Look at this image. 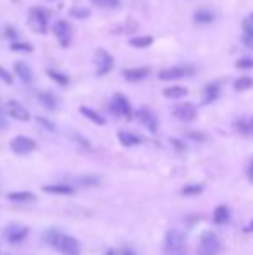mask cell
I'll return each instance as SVG.
<instances>
[{
	"label": "cell",
	"mask_w": 253,
	"mask_h": 255,
	"mask_svg": "<svg viewBox=\"0 0 253 255\" xmlns=\"http://www.w3.org/2000/svg\"><path fill=\"white\" fill-rule=\"evenodd\" d=\"M220 249H222V245H220L219 236L212 231H206V233H203L201 238H199V245H198L196 254L198 255H219Z\"/></svg>",
	"instance_id": "cell-3"
},
{
	"label": "cell",
	"mask_w": 253,
	"mask_h": 255,
	"mask_svg": "<svg viewBox=\"0 0 253 255\" xmlns=\"http://www.w3.org/2000/svg\"><path fill=\"white\" fill-rule=\"evenodd\" d=\"M186 245V236L184 233L177 231V229H170V231L165 235V249L168 252L175 254V252H181Z\"/></svg>",
	"instance_id": "cell-10"
},
{
	"label": "cell",
	"mask_w": 253,
	"mask_h": 255,
	"mask_svg": "<svg viewBox=\"0 0 253 255\" xmlns=\"http://www.w3.org/2000/svg\"><path fill=\"white\" fill-rule=\"evenodd\" d=\"M10 51L23 52V54H30V52H33V45L26 44V42H12V44H10Z\"/></svg>",
	"instance_id": "cell-30"
},
{
	"label": "cell",
	"mask_w": 253,
	"mask_h": 255,
	"mask_svg": "<svg viewBox=\"0 0 253 255\" xmlns=\"http://www.w3.org/2000/svg\"><path fill=\"white\" fill-rule=\"evenodd\" d=\"M248 17H250V19L253 21V14H250V16H248Z\"/></svg>",
	"instance_id": "cell-45"
},
{
	"label": "cell",
	"mask_w": 253,
	"mask_h": 255,
	"mask_svg": "<svg viewBox=\"0 0 253 255\" xmlns=\"http://www.w3.org/2000/svg\"><path fill=\"white\" fill-rule=\"evenodd\" d=\"M126 24H128V23H122L120 24V26H118V28H115V33H133V31H135L137 30V28H139V24H137L135 23V21H132V23H130V26H126Z\"/></svg>",
	"instance_id": "cell-34"
},
{
	"label": "cell",
	"mask_w": 253,
	"mask_h": 255,
	"mask_svg": "<svg viewBox=\"0 0 253 255\" xmlns=\"http://www.w3.org/2000/svg\"><path fill=\"white\" fill-rule=\"evenodd\" d=\"M179 255H184V254H179Z\"/></svg>",
	"instance_id": "cell-47"
},
{
	"label": "cell",
	"mask_w": 253,
	"mask_h": 255,
	"mask_svg": "<svg viewBox=\"0 0 253 255\" xmlns=\"http://www.w3.org/2000/svg\"><path fill=\"white\" fill-rule=\"evenodd\" d=\"M104 255H117V252H115V250H113V249H110V250H108V252H106V254H104Z\"/></svg>",
	"instance_id": "cell-44"
},
{
	"label": "cell",
	"mask_w": 253,
	"mask_h": 255,
	"mask_svg": "<svg viewBox=\"0 0 253 255\" xmlns=\"http://www.w3.org/2000/svg\"><path fill=\"white\" fill-rule=\"evenodd\" d=\"M192 19H194L198 24H210L213 19H215V14H213V10H210V9H198L194 12V16H192Z\"/></svg>",
	"instance_id": "cell-22"
},
{
	"label": "cell",
	"mask_w": 253,
	"mask_h": 255,
	"mask_svg": "<svg viewBox=\"0 0 253 255\" xmlns=\"http://www.w3.org/2000/svg\"><path fill=\"white\" fill-rule=\"evenodd\" d=\"M49 16H51V12H49L47 9H44V7H31L30 17H28L31 30L37 31V33H42V35L47 33V30H49Z\"/></svg>",
	"instance_id": "cell-2"
},
{
	"label": "cell",
	"mask_w": 253,
	"mask_h": 255,
	"mask_svg": "<svg viewBox=\"0 0 253 255\" xmlns=\"http://www.w3.org/2000/svg\"><path fill=\"white\" fill-rule=\"evenodd\" d=\"M163 95L167 99H181L188 95V88L182 87V85H172V87H167L163 90Z\"/></svg>",
	"instance_id": "cell-23"
},
{
	"label": "cell",
	"mask_w": 253,
	"mask_h": 255,
	"mask_svg": "<svg viewBox=\"0 0 253 255\" xmlns=\"http://www.w3.org/2000/svg\"><path fill=\"white\" fill-rule=\"evenodd\" d=\"M243 231H245V233H253V219H252L250 222H248L247 226H245V229H243Z\"/></svg>",
	"instance_id": "cell-41"
},
{
	"label": "cell",
	"mask_w": 253,
	"mask_h": 255,
	"mask_svg": "<svg viewBox=\"0 0 253 255\" xmlns=\"http://www.w3.org/2000/svg\"><path fill=\"white\" fill-rule=\"evenodd\" d=\"M229 217H231V212L226 205H219V207L213 210V222H215L217 226L226 224V222L229 221Z\"/></svg>",
	"instance_id": "cell-21"
},
{
	"label": "cell",
	"mask_w": 253,
	"mask_h": 255,
	"mask_svg": "<svg viewBox=\"0 0 253 255\" xmlns=\"http://www.w3.org/2000/svg\"><path fill=\"white\" fill-rule=\"evenodd\" d=\"M96 75L97 77H104L115 68V58L104 49H97L96 51Z\"/></svg>",
	"instance_id": "cell-4"
},
{
	"label": "cell",
	"mask_w": 253,
	"mask_h": 255,
	"mask_svg": "<svg viewBox=\"0 0 253 255\" xmlns=\"http://www.w3.org/2000/svg\"><path fill=\"white\" fill-rule=\"evenodd\" d=\"M110 108L115 115L124 116V118H132V106H130V101L124 94H120V92H117V94L113 95V99H111V102H110Z\"/></svg>",
	"instance_id": "cell-8"
},
{
	"label": "cell",
	"mask_w": 253,
	"mask_h": 255,
	"mask_svg": "<svg viewBox=\"0 0 253 255\" xmlns=\"http://www.w3.org/2000/svg\"><path fill=\"white\" fill-rule=\"evenodd\" d=\"M248 179H250L252 182H253V162H252L250 167H248Z\"/></svg>",
	"instance_id": "cell-42"
},
{
	"label": "cell",
	"mask_w": 253,
	"mask_h": 255,
	"mask_svg": "<svg viewBox=\"0 0 253 255\" xmlns=\"http://www.w3.org/2000/svg\"><path fill=\"white\" fill-rule=\"evenodd\" d=\"M5 35L10 38V40H14V38H17V31L14 30L12 26H7V28H5Z\"/></svg>",
	"instance_id": "cell-38"
},
{
	"label": "cell",
	"mask_w": 253,
	"mask_h": 255,
	"mask_svg": "<svg viewBox=\"0 0 253 255\" xmlns=\"http://www.w3.org/2000/svg\"><path fill=\"white\" fill-rule=\"evenodd\" d=\"M52 30H54V35L61 47H68V45L71 44L73 30H71V24L66 19H58L54 23V26H52Z\"/></svg>",
	"instance_id": "cell-5"
},
{
	"label": "cell",
	"mask_w": 253,
	"mask_h": 255,
	"mask_svg": "<svg viewBox=\"0 0 253 255\" xmlns=\"http://www.w3.org/2000/svg\"><path fill=\"white\" fill-rule=\"evenodd\" d=\"M7 113H9L14 120H17V122H28V120L31 118L30 111H28V109L17 101L7 102Z\"/></svg>",
	"instance_id": "cell-13"
},
{
	"label": "cell",
	"mask_w": 253,
	"mask_h": 255,
	"mask_svg": "<svg viewBox=\"0 0 253 255\" xmlns=\"http://www.w3.org/2000/svg\"><path fill=\"white\" fill-rule=\"evenodd\" d=\"M252 129H253V120H252Z\"/></svg>",
	"instance_id": "cell-46"
},
{
	"label": "cell",
	"mask_w": 253,
	"mask_h": 255,
	"mask_svg": "<svg viewBox=\"0 0 253 255\" xmlns=\"http://www.w3.org/2000/svg\"><path fill=\"white\" fill-rule=\"evenodd\" d=\"M135 118L137 122L140 123L142 127H146L151 134H156L158 132V118L153 111H149L147 108H140L135 111Z\"/></svg>",
	"instance_id": "cell-11"
},
{
	"label": "cell",
	"mask_w": 253,
	"mask_h": 255,
	"mask_svg": "<svg viewBox=\"0 0 253 255\" xmlns=\"http://www.w3.org/2000/svg\"><path fill=\"white\" fill-rule=\"evenodd\" d=\"M37 120H38V122H40V123H42V125H44V127H47V130H51V132H54V130H56L54 123H51V122H49L47 118H40V116H38Z\"/></svg>",
	"instance_id": "cell-37"
},
{
	"label": "cell",
	"mask_w": 253,
	"mask_h": 255,
	"mask_svg": "<svg viewBox=\"0 0 253 255\" xmlns=\"http://www.w3.org/2000/svg\"><path fill=\"white\" fill-rule=\"evenodd\" d=\"M0 80L7 85H12V75H10L5 68H2V66H0Z\"/></svg>",
	"instance_id": "cell-36"
},
{
	"label": "cell",
	"mask_w": 253,
	"mask_h": 255,
	"mask_svg": "<svg viewBox=\"0 0 253 255\" xmlns=\"http://www.w3.org/2000/svg\"><path fill=\"white\" fill-rule=\"evenodd\" d=\"M14 72H16V75L21 79V82L31 84V80H33V72H31V68L26 65V63L17 61L16 65H14Z\"/></svg>",
	"instance_id": "cell-17"
},
{
	"label": "cell",
	"mask_w": 253,
	"mask_h": 255,
	"mask_svg": "<svg viewBox=\"0 0 253 255\" xmlns=\"http://www.w3.org/2000/svg\"><path fill=\"white\" fill-rule=\"evenodd\" d=\"M96 7L101 9H118L122 3V0H90Z\"/></svg>",
	"instance_id": "cell-29"
},
{
	"label": "cell",
	"mask_w": 253,
	"mask_h": 255,
	"mask_svg": "<svg viewBox=\"0 0 253 255\" xmlns=\"http://www.w3.org/2000/svg\"><path fill=\"white\" fill-rule=\"evenodd\" d=\"M10 201H17V203H28V201H35L37 196L31 191H12V193L7 194Z\"/></svg>",
	"instance_id": "cell-18"
},
{
	"label": "cell",
	"mask_w": 253,
	"mask_h": 255,
	"mask_svg": "<svg viewBox=\"0 0 253 255\" xmlns=\"http://www.w3.org/2000/svg\"><path fill=\"white\" fill-rule=\"evenodd\" d=\"M201 193H203L201 184H186L182 187V194L184 196H196V194H201Z\"/></svg>",
	"instance_id": "cell-31"
},
{
	"label": "cell",
	"mask_w": 253,
	"mask_h": 255,
	"mask_svg": "<svg viewBox=\"0 0 253 255\" xmlns=\"http://www.w3.org/2000/svg\"><path fill=\"white\" fill-rule=\"evenodd\" d=\"M45 242L63 255H80V252H82L80 242L75 236L64 235L61 231H54V229L45 233Z\"/></svg>",
	"instance_id": "cell-1"
},
{
	"label": "cell",
	"mask_w": 253,
	"mask_h": 255,
	"mask_svg": "<svg viewBox=\"0 0 253 255\" xmlns=\"http://www.w3.org/2000/svg\"><path fill=\"white\" fill-rule=\"evenodd\" d=\"M220 95V84L219 82H212L205 87L203 90V104H212L213 101H217Z\"/></svg>",
	"instance_id": "cell-15"
},
{
	"label": "cell",
	"mask_w": 253,
	"mask_h": 255,
	"mask_svg": "<svg viewBox=\"0 0 253 255\" xmlns=\"http://www.w3.org/2000/svg\"><path fill=\"white\" fill-rule=\"evenodd\" d=\"M233 87H234V90H236V92L250 90V88H253V79H252V77H240V79L234 80Z\"/></svg>",
	"instance_id": "cell-26"
},
{
	"label": "cell",
	"mask_w": 253,
	"mask_h": 255,
	"mask_svg": "<svg viewBox=\"0 0 253 255\" xmlns=\"http://www.w3.org/2000/svg\"><path fill=\"white\" fill-rule=\"evenodd\" d=\"M128 44L132 47H137V49H144V47H149L153 44V37L151 35H140V37H133L128 40Z\"/></svg>",
	"instance_id": "cell-27"
},
{
	"label": "cell",
	"mask_w": 253,
	"mask_h": 255,
	"mask_svg": "<svg viewBox=\"0 0 253 255\" xmlns=\"http://www.w3.org/2000/svg\"><path fill=\"white\" fill-rule=\"evenodd\" d=\"M47 75L51 77V79L54 80V82L58 84V85H61V87H66V85L69 84V77L64 75V73H61V72H58V70L49 68L47 70Z\"/></svg>",
	"instance_id": "cell-28"
},
{
	"label": "cell",
	"mask_w": 253,
	"mask_h": 255,
	"mask_svg": "<svg viewBox=\"0 0 253 255\" xmlns=\"http://www.w3.org/2000/svg\"><path fill=\"white\" fill-rule=\"evenodd\" d=\"M42 189L49 194H73V187L69 184H47Z\"/></svg>",
	"instance_id": "cell-19"
},
{
	"label": "cell",
	"mask_w": 253,
	"mask_h": 255,
	"mask_svg": "<svg viewBox=\"0 0 253 255\" xmlns=\"http://www.w3.org/2000/svg\"><path fill=\"white\" fill-rule=\"evenodd\" d=\"M172 115L181 122H192L198 116V108L192 102H179L172 108Z\"/></svg>",
	"instance_id": "cell-9"
},
{
	"label": "cell",
	"mask_w": 253,
	"mask_h": 255,
	"mask_svg": "<svg viewBox=\"0 0 253 255\" xmlns=\"http://www.w3.org/2000/svg\"><path fill=\"white\" fill-rule=\"evenodd\" d=\"M118 141H120V143L126 148L139 146V144L142 143V139H140L137 134L128 132V130H120V132H118Z\"/></svg>",
	"instance_id": "cell-16"
},
{
	"label": "cell",
	"mask_w": 253,
	"mask_h": 255,
	"mask_svg": "<svg viewBox=\"0 0 253 255\" xmlns=\"http://www.w3.org/2000/svg\"><path fill=\"white\" fill-rule=\"evenodd\" d=\"M120 255H135V254H133L130 249H124V250H122V254H120Z\"/></svg>",
	"instance_id": "cell-43"
},
{
	"label": "cell",
	"mask_w": 253,
	"mask_h": 255,
	"mask_svg": "<svg viewBox=\"0 0 253 255\" xmlns=\"http://www.w3.org/2000/svg\"><path fill=\"white\" fill-rule=\"evenodd\" d=\"M5 127H7V120H5V116L2 115V111H0V130L5 129Z\"/></svg>",
	"instance_id": "cell-40"
},
{
	"label": "cell",
	"mask_w": 253,
	"mask_h": 255,
	"mask_svg": "<svg viewBox=\"0 0 253 255\" xmlns=\"http://www.w3.org/2000/svg\"><path fill=\"white\" fill-rule=\"evenodd\" d=\"M194 70L189 68V66H170V68H165L158 73V79L161 82H172V80H181L188 75H192Z\"/></svg>",
	"instance_id": "cell-7"
},
{
	"label": "cell",
	"mask_w": 253,
	"mask_h": 255,
	"mask_svg": "<svg viewBox=\"0 0 253 255\" xmlns=\"http://www.w3.org/2000/svg\"><path fill=\"white\" fill-rule=\"evenodd\" d=\"M186 136L191 141H196V143H206L208 141V136L205 132H199V130H189V132H186Z\"/></svg>",
	"instance_id": "cell-33"
},
{
	"label": "cell",
	"mask_w": 253,
	"mask_h": 255,
	"mask_svg": "<svg viewBox=\"0 0 253 255\" xmlns=\"http://www.w3.org/2000/svg\"><path fill=\"white\" fill-rule=\"evenodd\" d=\"M0 111H2V109H0Z\"/></svg>",
	"instance_id": "cell-48"
},
{
	"label": "cell",
	"mask_w": 253,
	"mask_h": 255,
	"mask_svg": "<svg viewBox=\"0 0 253 255\" xmlns=\"http://www.w3.org/2000/svg\"><path fill=\"white\" fill-rule=\"evenodd\" d=\"M69 16L75 17V19H87L90 16V10L85 9V7H71Z\"/></svg>",
	"instance_id": "cell-32"
},
{
	"label": "cell",
	"mask_w": 253,
	"mask_h": 255,
	"mask_svg": "<svg viewBox=\"0 0 253 255\" xmlns=\"http://www.w3.org/2000/svg\"><path fill=\"white\" fill-rule=\"evenodd\" d=\"M243 44L253 49V21L250 17L243 21Z\"/></svg>",
	"instance_id": "cell-25"
},
{
	"label": "cell",
	"mask_w": 253,
	"mask_h": 255,
	"mask_svg": "<svg viewBox=\"0 0 253 255\" xmlns=\"http://www.w3.org/2000/svg\"><path fill=\"white\" fill-rule=\"evenodd\" d=\"M236 68L240 70H253V58H241L236 61Z\"/></svg>",
	"instance_id": "cell-35"
},
{
	"label": "cell",
	"mask_w": 253,
	"mask_h": 255,
	"mask_svg": "<svg viewBox=\"0 0 253 255\" xmlns=\"http://www.w3.org/2000/svg\"><path fill=\"white\" fill-rule=\"evenodd\" d=\"M10 150H12L16 155H19V157H24V155H30L37 150V143H35L31 137L16 136L12 141H10Z\"/></svg>",
	"instance_id": "cell-6"
},
{
	"label": "cell",
	"mask_w": 253,
	"mask_h": 255,
	"mask_svg": "<svg viewBox=\"0 0 253 255\" xmlns=\"http://www.w3.org/2000/svg\"><path fill=\"white\" fill-rule=\"evenodd\" d=\"M170 143L174 144V146L177 148L179 151H184V150H186V144L182 143V141H179V139H170Z\"/></svg>",
	"instance_id": "cell-39"
},
{
	"label": "cell",
	"mask_w": 253,
	"mask_h": 255,
	"mask_svg": "<svg viewBox=\"0 0 253 255\" xmlns=\"http://www.w3.org/2000/svg\"><path fill=\"white\" fill-rule=\"evenodd\" d=\"M38 101H40L47 109H51V111L58 108V99H56V95L52 94V92H49V90L38 92Z\"/></svg>",
	"instance_id": "cell-24"
},
{
	"label": "cell",
	"mask_w": 253,
	"mask_h": 255,
	"mask_svg": "<svg viewBox=\"0 0 253 255\" xmlns=\"http://www.w3.org/2000/svg\"><path fill=\"white\" fill-rule=\"evenodd\" d=\"M80 113H82V115L85 116V118H89L90 122L96 123V125H104V123H106L104 116L99 115V113H97L96 109L89 108V106H82V108H80Z\"/></svg>",
	"instance_id": "cell-20"
},
{
	"label": "cell",
	"mask_w": 253,
	"mask_h": 255,
	"mask_svg": "<svg viewBox=\"0 0 253 255\" xmlns=\"http://www.w3.org/2000/svg\"><path fill=\"white\" fill-rule=\"evenodd\" d=\"M149 75H151V70L146 68V66L124 70V79L126 82H140V80H146Z\"/></svg>",
	"instance_id": "cell-14"
},
{
	"label": "cell",
	"mask_w": 253,
	"mask_h": 255,
	"mask_svg": "<svg viewBox=\"0 0 253 255\" xmlns=\"http://www.w3.org/2000/svg\"><path fill=\"white\" fill-rule=\"evenodd\" d=\"M28 235H30V229L21 224H10L3 229V236L9 243H21Z\"/></svg>",
	"instance_id": "cell-12"
}]
</instances>
